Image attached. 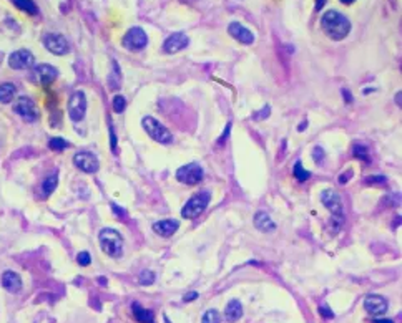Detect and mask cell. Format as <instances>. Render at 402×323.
<instances>
[{
  "label": "cell",
  "instance_id": "obj_2",
  "mask_svg": "<svg viewBox=\"0 0 402 323\" xmlns=\"http://www.w3.org/2000/svg\"><path fill=\"white\" fill-rule=\"evenodd\" d=\"M98 242H100L102 251L105 252L108 257L118 259L123 254V237L122 234L115 229L105 227L98 234Z\"/></svg>",
  "mask_w": 402,
  "mask_h": 323
},
{
  "label": "cell",
  "instance_id": "obj_40",
  "mask_svg": "<svg viewBox=\"0 0 402 323\" xmlns=\"http://www.w3.org/2000/svg\"><path fill=\"white\" fill-rule=\"evenodd\" d=\"M342 95H344V96H346V101H347V103H351V101H352V98H351V93H349L347 90H344V91H342Z\"/></svg>",
  "mask_w": 402,
  "mask_h": 323
},
{
  "label": "cell",
  "instance_id": "obj_10",
  "mask_svg": "<svg viewBox=\"0 0 402 323\" xmlns=\"http://www.w3.org/2000/svg\"><path fill=\"white\" fill-rule=\"evenodd\" d=\"M73 164L87 174H95L97 171L100 169V163H98L97 156L90 153V151H80V153H77L73 156Z\"/></svg>",
  "mask_w": 402,
  "mask_h": 323
},
{
  "label": "cell",
  "instance_id": "obj_38",
  "mask_svg": "<svg viewBox=\"0 0 402 323\" xmlns=\"http://www.w3.org/2000/svg\"><path fill=\"white\" fill-rule=\"evenodd\" d=\"M112 207H113V211H115V214H117V216H122V217L125 216V211L123 209H120V207H117L115 204H112Z\"/></svg>",
  "mask_w": 402,
  "mask_h": 323
},
{
  "label": "cell",
  "instance_id": "obj_19",
  "mask_svg": "<svg viewBox=\"0 0 402 323\" xmlns=\"http://www.w3.org/2000/svg\"><path fill=\"white\" fill-rule=\"evenodd\" d=\"M243 317V305L239 300H229L226 309H224V320L229 323L238 322Z\"/></svg>",
  "mask_w": 402,
  "mask_h": 323
},
{
  "label": "cell",
  "instance_id": "obj_21",
  "mask_svg": "<svg viewBox=\"0 0 402 323\" xmlns=\"http://www.w3.org/2000/svg\"><path fill=\"white\" fill-rule=\"evenodd\" d=\"M132 312H133V317L135 320L140 322V323H155V314L151 310H146L143 309L140 304H135L132 305Z\"/></svg>",
  "mask_w": 402,
  "mask_h": 323
},
{
  "label": "cell",
  "instance_id": "obj_17",
  "mask_svg": "<svg viewBox=\"0 0 402 323\" xmlns=\"http://www.w3.org/2000/svg\"><path fill=\"white\" fill-rule=\"evenodd\" d=\"M2 287L10 294H17L22 290V279L14 270H5L2 274Z\"/></svg>",
  "mask_w": 402,
  "mask_h": 323
},
{
  "label": "cell",
  "instance_id": "obj_20",
  "mask_svg": "<svg viewBox=\"0 0 402 323\" xmlns=\"http://www.w3.org/2000/svg\"><path fill=\"white\" fill-rule=\"evenodd\" d=\"M254 226L261 232H273L274 229H276L274 221L269 217L268 212H263V211L256 212V216H254Z\"/></svg>",
  "mask_w": 402,
  "mask_h": 323
},
{
  "label": "cell",
  "instance_id": "obj_39",
  "mask_svg": "<svg viewBox=\"0 0 402 323\" xmlns=\"http://www.w3.org/2000/svg\"><path fill=\"white\" fill-rule=\"evenodd\" d=\"M324 3H326V0H316V10H321L324 7Z\"/></svg>",
  "mask_w": 402,
  "mask_h": 323
},
{
  "label": "cell",
  "instance_id": "obj_29",
  "mask_svg": "<svg viewBox=\"0 0 402 323\" xmlns=\"http://www.w3.org/2000/svg\"><path fill=\"white\" fill-rule=\"evenodd\" d=\"M155 279H156V277H155V274L151 272V270H145V272L140 274L138 284H140V285H145V287H146V285H151V284H153V282H155Z\"/></svg>",
  "mask_w": 402,
  "mask_h": 323
},
{
  "label": "cell",
  "instance_id": "obj_27",
  "mask_svg": "<svg viewBox=\"0 0 402 323\" xmlns=\"http://www.w3.org/2000/svg\"><path fill=\"white\" fill-rule=\"evenodd\" d=\"M201 323H221V315H219V312L215 309L206 310L201 319Z\"/></svg>",
  "mask_w": 402,
  "mask_h": 323
},
{
  "label": "cell",
  "instance_id": "obj_9",
  "mask_svg": "<svg viewBox=\"0 0 402 323\" xmlns=\"http://www.w3.org/2000/svg\"><path fill=\"white\" fill-rule=\"evenodd\" d=\"M14 111L20 114L25 121H29V123H34L39 119L40 116V113H39V109H37L35 106V103L32 98H29V96H20L17 101H15V105H14Z\"/></svg>",
  "mask_w": 402,
  "mask_h": 323
},
{
  "label": "cell",
  "instance_id": "obj_36",
  "mask_svg": "<svg viewBox=\"0 0 402 323\" xmlns=\"http://www.w3.org/2000/svg\"><path fill=\"white\" fill-rule=\"evenodd\" d=\"M195 299H198V292H190V294H186L185 295V302H191V300H195Z\"/></svg>",
  "mask_w": 402,
  "mask_h": 323
},
{
  "label": "cell",
  "instance_id": "obj_34",
  "mask_svg": "<svg viewBox=\"0 0 402 323\" xmlns=\"http://www.w3.org/2000/svg\"><path fill=\"white\" fill-rule=\"evenodd\" d=\"M367 184H375V182H385V178L384 176H370V178L365 179Z\"/></svg>",
  "mask_w": 402,
  "mask_h": 323
},
{
  "label": "cell",
  "instance_id": "obj_4",
  "mask_svg": "<svg viewBox=\"0 0 402 323\" xmlns=\"http://www.w3.org/2000/svg\"><path fill=\"white\" fill-rule=\"evenodd\" d=\"M210 192H198L196 196H193L190 201L186 202L185 206H183L181 209V216L185 219H195L201 214V212H205V209L210 204Z\"/></svg>",
  "mask_w": 402,
  "mask_h": 323
},
{
  "label": "cell",
  "instance_id": "obj_14",
  "mask_svg": "<svg viewBox=\"0 0 402 323\" xmlns=\"http://www.w3.org/2000/svg\"><path fill=\"white\" fill-rule=\"evenodd\" d=\"M57 76H59V71H57L55 66H52L49 63H42V65H37L34 68V78L37 83H40V85L44 86H49L52 85Z\"/></svg>",
  "mask_w": 402,
  "mask_h": 323
},
{
  "label": "cell",
  "instance_id": "obj_6",
  "mask_svg": "<svg viewBox=\"0 0 402 323\" xmlns=\"http://www.w3.org/2000/svg\"><path fill=\"white\" fill-rule=\"evenodd\" d=\"M123 46L127 50H132V51H140L143 50L146 43H148V35L143 28L140 27H132L128 30L127 33H125L123 40H122Z\"/></svg>",
  "mask_w": 402,
  "mask_h": 323
},
{
  "label": "cell",
  "instance_id": "obj_8",
  "mask_svg": "<svg viewBox=\"0 0 402 323\" xmlns=\"http://www.w3.org/2000/svg\"><path fill=\"white\" fill-rule=\"evenodd\" d=\"M203 176H205V171H203V168L198 163H190V164L183 166V168L176 171V179L183 182V184H188V186L201 182Z\"/></svg>",
  "mask_w": 402,
  "mask_h": 323
},
{
  "label": "cell",
  "instance_id": "obj_42",
  "mask_svg": "<svg viewBox=\"0 0 402 323\" xmlns=\"http://www.w3.org/2000/svg\"><path fill=\"white\" fill-rule=\"evenodd\" d=\"M341 2H342V3H346V5H351V3L354 2V0H341Z\"/></svg>",
  "mask_w": 402,
  "mask_h": 323
},
{
  "label": "cell",
  "instance_id": "obj_41",
  "mask_svg": "<svg viewBox=\"0 0 402 323\" xmlns=\"http://www.w3.org/2000/svg\"><path fill=\"white\" fill-rule=\"evenodd\" d=\"M374 323H394L392 320H389V319H377V320H374Z\"/></svg>",
  "mask_w": 402,
  "mask_h": 323
},
{
  "label": "cell",
  "instance_id": "obj_5",
  "mask_svg": "<svg viewBox=\"0 0 402 323\" xmlns=\"http://www.w3.org/2000/svg\"><path fill=\"white\" fill-rule=\"evenodd\" d=\"M321 202L326 209L331 212L334 219L337 221H342L344 217V207H342V201L341 196L337 194L334 189H324L321 192Z\"/></svg>",
  "mask_w": 402,
  "mask_h": 323
},
{
  "label": "cell",
  "instance_id": "obj_18",
  "mask_svg": "<svg viewBox=\"0 0 402 323\" xmlns=\"http://www.w3.org/2000/svg\"><path fill=\"white\" fill-rule=\"evenodd\" d=\"M178 227H180V222L175 221V219H163V221H158L153 224V232L158 234L161 237H171L178 231Z\"/></svg>",
  "mask_w": 402,
  "mask_h": 323
},
{
  "label": "cell",
  "instance_id": "obj_30",
  "mask_svg": "<svg viewBox=\"0 0 402 323\" xmlns=\"http://www.w3.org/2000/svg\"><path fill=\"white\" fill-rule=\"evenodd\" d=\"M125 108H127V100L122 95H117L113 98V111L115 113H123Z\"/></svg>",
  "mask_w": 402,
  "mask_h": 323
},
{
  "label": "cell",
  "instance_id": "obj_43",
  "mask_svg": "<svg viewBox=\"0 0 402 323\" xmlns=\"http://www.w3.org/2000/svg\"><path fill=\"white\" fill-rule=\"evenodd\" d=\"M395 101H397V105L400 106V93H397V96H395Z\"/></svg>",
  "mask_w": 402,
  "mask_h": 323
},
{
  "label": "cell",
  "instance_id": "obj_16",
  "mask_svg": "<svg viewBox=\"0 0 402 323\" xmlns=\"http://www.w3.org/2000/svg\"><path fill=\"white\" fill-rule=\"evenodd\" d=\"M228 32H229V35L233 36V38H236L239 43H243V45H251L254 41V35H253L251 30L246 28L241 23H238V22L229 23Z\"/></svg>",
  "mask_w": 402,
  "mask_h": 323
},
{
  "label": "cell",
  "instance_id": "obj_23",
  "mask_svg": "<svg viewBox=\"0 0 402 323\" xmlns=\"http://www.w3.org/2000/svg\"><path fill=\"white\" fill-rule=\"evenodd\" d=\"M57 184H59V176H57V174H50L49 178H47L44 182H42V186H40L42 197H44V199H47V197H49L52 192L55 191Z\"/></svg>",
  "mask_w": 402,
  "mask_h": 323
},
{
  "label": "cell",
  "instance_id": "obj_28",
  "mask_svg": "<svg viewBox=\"0 0 402 323\" xmlns=\"http://www.w3.org/2000/svg\"><path fill=\"white\" fill-rule=\"evenodd\" d=\"M49 148L54 149V151H65L67 148H69V143L62 138H52L49 141Z\"/></svg>",
  "mask_w": 402,
  "mask_h": 323
},
{
  "label": "cell",
  "instance_id": "obj_24",
  "mask_svg": "<svg viewBox=\"0 0 402 323\" xmlns=\"http://www.w3.org/2000/svg\"><path fill=\"white\" fill-rule=\"evenodd\" d=\"M14 5L22 12L29 15H37L39 13V7L35 5L34 0H14Z\"/></svg>",
  "mask_w": 402,
  "mask_h": 323
},
{
  "label": "cell",
  "instance_id": "obj_25",
  "mask_svg": "<svg viewBox=\"0 0 402 323\" xmlns=\"http://www.w3.org/2000/svg\"><path fill=\"white\" fill-rule=\"evenodd\" d=\"M292 174H294V178L297 181H301V182H304L311 178V173L309 171H306L304 168H302V164H301V161H297V163L294 164V169H292Z\"/></svg>",
  "mask_w": 402,
  "mask_h": 323
},
{
  "label": "cell",
  "instance_id": "obj_33",
  "mask_svg": "<svg viewBox=\"0 0 402 323\" xmlns=\"http://www.w3.org/2000/svg\"><path fill=\"white\" fill-rule=\"evenodd\" d=\"M319 314H321L322 317H324V319H332V317H334L332 310H331V309H327L326 305H321V307H319Z\"/></svg>",
  "mask_w": 402,
  "mask_h": 323
},
{
  "label": "cell",
  "instance_id": "obj_31",
  "mask_svg": "<svg viewBox=\"0 0 402 323\" xmlns=\"http://www.w3.org/2000/svg\"><path fill=\"white\" fill-rule=\"evenodd\" d=\"M77 262H78V265H82V267H87V265H90V262H92V257H90V254L88 252H78V255H77Z\"/></svg>",
  "mask_w": 402,
  "mask_h": 323
},
{
  "label": "cell",
  "instance_id": "obj_32",
  "mask_svg": "<svg viewBox=\"0 0 402 323\" xmlns=\"http://www.w3.org/2000/svg\"><path fill=\"white\" fill-rule=\"evenodd\" d=\"M312 156H314V159H316V161H319V163H322V158H324V151H322L321 146H316V148L312 149Z\"/></svg>",
  "mask_w": 402,
  "mask_h": 323
},
{
  "label": "cell",
  "instance_id": "obj_13",
  "mask_svg": "<svg viewBox=\"0 0 402 323\" xmlns=\"http://www.w3.org/2000/svg\"><path fill=\"white\" fill-rule=\"evenodd\" d=\"M387 299L382 295H367L364 299V309L370 317H382L387 312Z\"/></svg>",
  "mask_w": 402,
  "mask_h": 323
},
{
  "label": "cell",
  "instance_id": "obj_37",
  "mask_svg": "<svg viewBox=\"0 0 402 323\" xmlns=\"http://www.w3.org/2000/svg\"><path fill=\"white\" fill-rule=\"evenodd\" d=\"M351 176H352V173H351V171H347V174H346V176L342 174L341 178H339V182H341V184H344V182H347V181H349V178H351Z\"/></svg>",
  "mask_w": 402,
  "mask_h": 323
},
{
  "label": "cell",
  "instance_id": "obj_22",
  "mask_svg": "<svg viewBox=\"0 0 402 323\" xmlns=\"http://www.w3.org/2000/svg\"><path fill=\"white\" fill-rule=\"evenodd\" d=\"M17 95V86L14 83H2L0 85V103H10Z\"/></svg>",
  "mask_w": 402,
  "mask_h": 323
},
{
  "label": "cell",
  "instance_id": "obj_35",
  "mask_svg": "<svg viewBox=\"0 0 402 323\" xmlns=\"http://www.w3.org/2000/svg\"><path fill=\"white\" fill-rule=\"evenodd\" d=\"M389 201H385V204H392V206H399L400 201H399V196H390L387 197Z\"/></svg>",
  "mask_w": 402,
  "mask_h": 323
},
{
  "label": "cell",
  "instance_id": "obj_1",
  "mask_svg": "<svg viewBox=\"0 0 402 323\" xmlns=\"http://www.w3.org/2000/svg\"><path fill=\"white\" fill-rule=\"evenodd\" d=\"M321 27L332 40H344L351 32V22L337 10H327L321 18Z\"/></svg>",
  "mask_w": 402,
  "mask_h": 323
},
{
  "label": "cell",
  "instance_id": "obj_12",
  "mask_svg": "<svg viewBox=\"0 0 402 323\" xmlns=\"http://www.w3.org/2000/svg\"><path fill=\"white\" fill-rule=\"evenodd\" d=\"M9 65L14 70H29L35 65V56L30 50H17L10 53Z\"/></svg>",
  "mask_w": 402,
  "mask_h": 323
},
{
  "label": "cell",
  "instance_id": "obj_26",
  "mask_svg": "<svg viewBox=\"0 0 402 323\" xmlns=\"http://www.w3.org/2000/svg\"><path fill=\"white\" fill-rule=\"evenodd\" d=\"M352 153L357 159H362L364 163H370V156L367 153V148H365L364 144H354Z\"/></svg>",
  "mask_w": 402,
  "mask_h": 323
},
{
  "label": "cell",
  "instance_id": "obj_11",
  "mask_svg": "<svg viewBox=\"0 0 402 323\" xmlns=\"http://www.w3.org/2000/svg\"><path fill=\"white\" fill-rule=\"evenodd\" d=\"M44 45L45 48L54 55H67L70 51L69 40L60 33H47L44 36Z\"/></svg>",
  "mask_w": 402,
  "mask_h": 323
},
{
  "label": "cell",
  "instance_id": "obj_3",
  "mask_svg": "<svg viewBox=\"0 0 402 323\" xmlns=\"http://www.w3.org/2000/svg\"><path fill=\"white\" fill-rule=\"evenodd\" d=\"M142 124L145 128V131L148 133V136L151 139H155V141H158L161 144H170L171 141H173V136H171L170 129L166 126H163L158 119H155L151 116H146V118H143Z\"/></svg>",
  "mask_w": 402,
  "mask_h": 323
},
{
  "label": "cell",
  "instance_id": "obj_15",
  "mask_svg": "<svg viewBox=\"0 0 402 323\" xmlns=\"http://www.w3.org/2000/svg\"><path fill=\"white\" fill-rule=\"evenodd\" d=\"M188 43H190L188 36L185 33H181V32H176L173 35H170L168 38L165 40L163 51H165V53H178V51L186 48Z\"/></svg>",
  "mask_w": 402,
  "mask_h": 323
},
{
  "label": "cell",
  "instance_id": "obj_7",
  "mask_svg": "<svg viewBox=\"0 0 402 323\" xmlns=\"http://www.w3.org/2000/svg\"><path fill=\"white\" fill-rule=\"evenodd\" d=\"M87 113V96L82 90H77L72 93L69 100V116L72 121H82Z\"/></svg>",
  "mask_w": 402,
  "mask_h": 323
}]
</instances>
